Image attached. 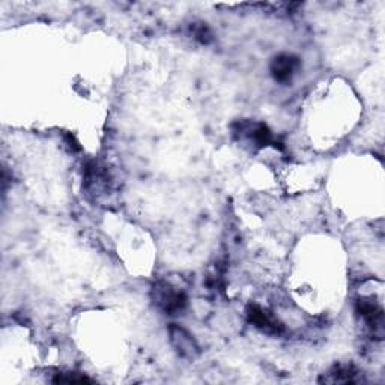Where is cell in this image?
<instances>
[{
    "instance_id": "obj_4",
    "label": "cell",
    "mask_w": 385,
    "mask_h": 385,
    "mask_svg": "<svg viewBox=\"0 0 385 385\" xmlns=\"http://www.w3.org/2000/svg\"><path fill=\"white\" fill-rule=\"evenodd\" d=\"M249 319L252 324H254V327H258L268 334H280L283 331V327L279 324V320L271 316V313L266 312L261 306L249 307Z\"/></svg>"
},
{
    "instance_id": "obj_3",
    "label": "cell",
    "mask_w": 385,
    "mask_h": 385,
    "mask_svg": "<svg viewBox=\"0 0 385 385\" xmlns=\"http://www.w3.org/2000/svg\"><path fill=\"white\" fill-rule=\"evenodd\" d=\"M170 345L176 351L179 357L185 360H196L200 354V348L196 339L188 331L178 324H170L167 328Z\"/></svg>"
},
{
    "instance_id": "obj_2",
    "label": "cell",
    "mask_w": 385,
    "mask_h": 385,
    "mask_svg": "<svg viewBox=\"0 0 385 385\" xmlns=\"http://www.w3.org/2000/svg\"><path fill=\"white\" fill-rule=\"evenodd\" d=\"M357 313L365 322L369 333L382 340L384 336V308L382 306L373 298H361L357 303Z\"/></svg>"
},
{
    "instance_id": "obj_5",
    "label": "cell",
    "mask_w": 385,
    "mask_h": 385,
    "mask_svg": "<svg viewBox=\"0 0 385 385\" xmlns=\"http://www.w3.org/2000/svg\"><path fill=\"white\" fill-rule=\"evenodd\" d=\"M298 67H299L298 58H295L294 55H286L285 53V55H279L273 60L271 72L277 81L286 83L294 77Z\"/></svg>"
},
{
    "instance_id": "obj_7",
    "label": "cell",
    "mask_w": 385,
    "mask_h": 385,
    "mask_svg": "<svg viewBox=\"0 0 385 385\" xmlns=\"http://www.w3.org/2000/svg\"><path fill=\"white\" fill-rule=\"evenodd\" d=\"M191 30H192V35H195V38H196L197 41H200L202 44H208V42L212 41L211 30H209L205 25H203V23L192 26Z\"/></svg>"
},
{
    "instance_id": "obj_6",
    "label": "cell",
    "mask_w": 385,
    "mask_h": 385,
    "mask_svg": "<svg viewBox=\"0 0 385 385\" xmlns=\"http://www.w3.org/2000/svg\"><path fill=\"white\" fill-rule=\"evenodd\" d=\"M331 379H327V382H341V384H352L358 382L357 370L352 366H339L334 369L333 373H329Z\"/></svg>"
},
{
    "instance_id": "obj_1",
    "label": "cell",
    "mask_w": 385,
    "mask_h": 385,
    "mask_svg": "<svg viewBox=\"0 0 385 385\" xmlns=\"http://www.w3.org/2000/svg\"><path fill=\"white\" fill-rule=\"evenodd\" d=\"M151 298L157 308L166 315H178L187 307L185 292L166 280H159L154 285Z\"/></svg>"
}]
</instances>
